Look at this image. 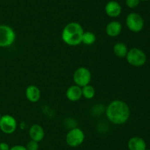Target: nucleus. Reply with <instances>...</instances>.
Here are the masks:
<instances>
[{
	"label": "nucleus",
	"instance_id": "obj_1",
	"mask_svg": "<svg viewBox=\"0 0 150 150\" xmlns=\"http://www.w3.org/2000/svg\"><path fill=\"white\" fill-rule=\"evenodd\" d=\"M105 113L108 120L113 124H122L130 117V107L125 101L114 100L108 104Z\"/></svg>",
	"mask_w": 150,
	"mask_h": 150
},
{
	"label": "nucleus",
	"instance_id": "obj_2",
	"mask_svg": "<svg viewBox=\"0 0 150 150\" xmlns=\"http://www.w3.org/2000/svg\"><path fill=\"white\" fill-rule=\"evenodd\" d=\"M83 32V27L78 22H70L63 29L62 38L67 45L77 46L81 43Z\"/></svg>",
	"mask_w": 150,
	"mask_h": 150
},
{
	"label": "nucleus",
	"instance_id": "obj_3",
	"mask_svg": "<svg viewBox=\"0 0 150 150\" xmlns=\"http://www.w3.org/2000/svg\"><path fill=\"white\" fill-rule=\"evenodd\" d=\"M16 34L8 25L0 24V47H9L13 44Z\"/></svg>",
	"mask_w": 150,
	"mask_h": 150
},
{
	"label": "nucleus",
	"instance_id": "obj_4",
	"mask_svg": "<svg viewBox=\"0 0 150 150\" xmlns=\"http://www.w3.org/2000/svg\"><path fill=\"white\" fill-rule=\"evenodd\" d=\"M126 58L129 64L136 67L143 66L146 61V56L144 51L138 48H133L129 50Z\"/></svg>",
	"mask_w": 150,
	"mask_h": 150
},
{
	"label": "nucleus",
	"instance_id": "obj_5",
	"mask_svg": "<svg viewBox=\"0 0 150 150\" xmlns=\"http://www.w3.org/2000/svg\"><path fill=\"white\" fill-rule=\"evenodd\" d=\"M85 138L84 133L79 128H73L66 135V143L71 147H77L82 144Z\"/></svg>",
	"mask_w": 150,
	"mask_h": 150
},
{
	"label": "nucleus",
	"instance_id": "obj_6",
	"mask_svg": "<svg viewBox=\"0 0 150 150\" xmlns=\"http://www.w3.org/2000/svg\"><path fill=\"white\" fill-rule=\"evenodd\" d=\"M92 79L90 71L85 67H80L76 69L73 74V80L76 85L83 87L89 85Z\"/></svg>",
	"mask_w": 150,
	"mask_h": 150
},
{
	"label": "nucleus",
	"instance_id": "obj_7",
	"mask_svg": "<svg viewBox=\"0 0 150 150\" xmlns=\"http://www.w3.org/2000/svg\"><path fill=\"white\" fill-rule=\"evenodd\" d=\"M126 24L130 30L134 32H139L144 28V21L141 15L136 13H130L126 19Z\"/></svg>",
	"mask_w": 150,
	"mask_h": 150
},
{
	"label": "nucleus",
	"instance_id": "obj_8",
	"mask_svg": "<svg viewBox=\"0 0 150 150\" xmlns=\"http://www.w3.org/2000/svg\"><path fill=\"white\" fill-rule=\"evenodd\" d=\"M17 128V121L13 116L10 115L1 116L0 119V129L5 134H12Z\"/></svg>",
	"mask_w": 150,
	"mask_h": 150
},
{
	"label": "nucleus",
	"instance_id": "obj_9",
	"mask_svg": "<svg viewBox=\"0 0 150 150\" xmlns=\"http://www.w3.org/2000/svg\"><path fill=\"white\" fill-rule=\"evenodd\" d=\"M105 10L108 16L112 18L118 17L122 13V7L117 1H109L105 7Z\"/></svg>",
	"mask_w": 150,
	"mask_h": 150
},
{
	"label": "nucleus",
	"instance_id": "obj_10",
	"mask_svg": "<svg viewBox=\"0 0 150 150\" xmlns=\"http://www.w3.org/2000/svg\"><path fill=\"white\" fill-rule=\"evenodd\" d=\"M129 150H146V144L140 137H133L127 143Z\"/></svg>",
	"mask_w": 150,
	"mask_h": 150
},
{
	"label": "nucleus",
	"instance_id": "obj_11",
	"mask_svg": "<svg viewBox=\"0 0 150 150\" xmlns=\"http://www.w3.org/2000/svg\"><path fill=\"white\" fill-rule=\"evenodd\" d=\"M29 135L32 140L40 142L43 139L45 136V132L43 128L40 125L34 124L29 129Z\"/></svg>",
	"mask_w": 150,
	"mask_h": 150
},
{
	"label": "nucleus",
	"instance_id": "obj_12",
	"mask_svg": "<svg viewBox=\"0 0 150 150\" xmlns=\"http://www.w3.org/2000/svg\"><path fill=\"white\" fill-rule=\"evenodd\" d=\"M122 26L120 22L117 21H113L107 24L105 27V32L108 36L116 37L118 36L122 32Z\"/></svg>",
	"mask_w": 150,
	"mask_h": 150
},
{
	"label": "nucleus",
	"instance_id": "obj_13",
	"mask_svg": "<svg viewBox=\"0 0 150 150\" xmlns=\"http://www.w3.org/2000/svg\"><path fill=\"white\" fill-rule=\"evenodd\" d=\"M66 96L72 101H79L82 96V89L78 85H72L69 87L66 92Z\"/></svg>",
	"mask_w": 150,
	"mask_h": 150
},
{
	"label": "nucleus",
	"instance_id": "obj_14",
	"mask_svg": "<svg viewBox=\"0 0 150 150\" xmlns=\"http://www.w3.org/2000/svg\"><path fill=\"white\" fill-rule=\"evenodd\" d=\"M40 90L35 85H29L26 89V96L31 102H37L40 99Z\"/></svg>",
	"mask_w": 150,
	"mask_h": 150
},
{
	"label": "nucleus",
	"instance_id": "obj_15",
	"mask_svg": "<svg viewBox=\"0 0 150 150\" xmlns=\"http://www.w3.org/2000/svg\"><path fill=\"white\" fill-rule=\"evenodd\" d=\"M114 52L117 57H125L127 54V47L124 43H117L114 46Z\"/></svg>",
	"mask_w": 150,
	"mask_h": 150
},
{
	"label": "nucleus",
	"instance_id": "obj_16",
	"mask_svg": "<svg viewBox=\"0 0 150 150\" xmlns=\"http://www.w3.org/2000/svg\"><path fill=\"white\" fill-rule=\"evenodd\" d=\"M96 41V36L95 34L92 32H83L82 36L81 43L84 44L85 45H92Z\"/></svg>",
	"mask_w": 150,
	"mask_h": 150
},
{
	"label": "nucleus",
	"instance_id": "obj_17",
	"mask_svg": "<svg viewBox=\"0 0 150 150\" xmlns=\"http://www.w3.org/2000/svg\"><path fill=\"white\" fill-rule=\"evenodd\" d=\"M82 96L87 99H91L95 96V88L92 85H87L86 86L82 87Z\"/></svg>",
	"mask_w": 150,
	"mask_h": 150
},
{
	"label": "nucleus",
	"instance_id": "obj_18",
	"mask_svg": "<svg viewBox=\"0 0 150 150\" xmlns=\"http://www.w3.org/2000/svg\"><path fill=\"white\" fill-rule=\"evenodd\" d=\"M26 148L27 150H38L39 149V144L37 141L31 140L30 141L28 142Z\"/></svg>",
	"mask_w": 150,
	"mask_h": 150
},
{
	"label": "nucleus",
	"instance_id": "obj_19",
	"mask_svg": "<svg viewBox=\"0 0 150 150\" xmlns=\"http://www.w3.org/2000/svg\"><path fill=\"white\" fill-rule=\"evenodd\" d=\"M141 0H126V5L130 8H135L140 4Z\"/></svg>",
	"mask_w": 150,
	"mask_h": 150
},
{
	"label": "nucleus",
	"instance_id": "obj_20",
	"mask_svg": "<svg viewBox=\"0 0 150 150\" xmlns=\"http://www.w3.org/2000/svg\"><path fill=\"white\" fill-rule=\"evenodd\" d=\"M10 146L5 142L0 143V150H10Z\"/></svg>",
	"mask_w": 150,
	"mask_h": 150
},
{
	"label": "nucleus",
	"instance_id": "obj_21",
	"mask_svg": "<svg viewBox=\"0 0 150 150\" xmlns=\"http://www.w3.org/2000/svg\"><path fill=\"white\" fill-rule=\"evenodd\" d=\"M10 150H27L25 146H23L21 145H16L13 146V147L10 149Z\"/></svg>",
	"mask_w": 150,
	"mask_h": 150
},
{
	"label": "nucleus",
	"instance_id": "obj_22",
	"mask_svg": "<svg viewBox=\"0 0 150 150\" xmlns=\"http://www.w3.org/2000/svg\"><path fill=\"white\" fill-rule=\"evenodd\" d=\"M141 1H149V0H141Z\"/></svg>",
	"mask_w": 150,
	"mask_h": 150
},
{
	"label": "nucleus",
	"instance_id": "obj_23",
	"mask_svg": "<svg viewBox=\"0 0 150 150\" xmlns=\"http://www.w3.org/2000/svg\"><path fill=\"white\" fill-rule=\"evenodd\" d=\"M1 113H0V119H1Z\"/></svg>",
	"mask_w": 150,
	"mask_h": 150
},
{
	"label": "nucleus",
	"instance_id": "obj_24",
	"mask_svg": "<svg viewBox=\"0 0 150 150\" xmlns=\"http://www.w3.org/2000/svg\"><path fill=\"white\" fill-rule=\"evenodd\" d=\"M146 150H150V149H146Z\"/></svg>",
	"mask_w": 150,
	"mask_h": 150
}]
</instances>
